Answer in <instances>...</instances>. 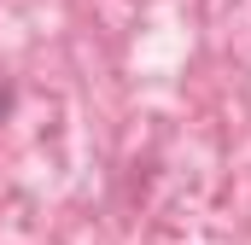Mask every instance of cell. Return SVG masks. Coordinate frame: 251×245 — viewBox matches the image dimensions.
<instances>
[{"instance_id": "6da1fadb", "label": "cell", "mask_w": 251, "mask_h": 245, "mask_svg": "<svg viewBox=\"0 0 251 245\" xmlns=\"http://www.w3.org/2000/svg\"><path fill=\"white\" fill-rule=\"evenodd\" d=\"M12 105H18V94H12V82H0V117H6Z\"/></svg>"}]
</instances>
